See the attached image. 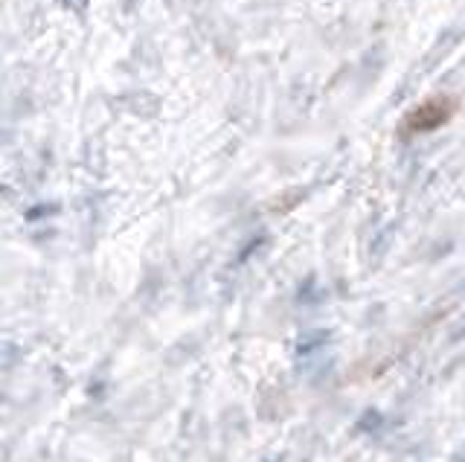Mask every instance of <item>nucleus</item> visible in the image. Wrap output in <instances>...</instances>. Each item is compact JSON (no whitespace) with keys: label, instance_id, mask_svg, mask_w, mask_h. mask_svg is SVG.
Returning a JSON list of instances; mask_svg holds the SVG:
<instances>
[{"label":"nucleus","instance_id":"f257e3e1","mask_svg":"<svg viewBox=\"0 0 465 462\" xmlns=\"http://www.w3.org/2000/svg\"><path fill=\"white\" fill-rule=\"evenodd\" d=\"M457 108H460V102L454 99V96H448V93L427 96L425 102H419L416 108H410V111L401 117L398 134H401L405 140H407V137H419V134H431V131H436V128L448 125L451 119H454Z\"/></svg>","mask_w":465,"mask_h":462}]
</instances>
